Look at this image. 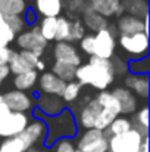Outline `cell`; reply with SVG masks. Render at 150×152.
Returning <instances> with one entry per match:
<instances>
[{"instance_id":"1f68e13d","label":"cell","mask_w":150,"mask_h":152,"mask_svg":"<svg viewBox=\"0 0 150 152\" xmlns=\"http://www.w3.org/2000/svg\"><path fill=\"white\" fill-rule=\"evenodd\" d=\"M87 0H63V9L66 10V18L81 16L87 7Z\"/></svg>"},{"instance_id":"c3c4849f","label":"cell","mask_w":150,"mask_h":152,"mask_svg":"<svg viewBox=\"0 0 150 152\" xmlns=\"http://www.w3.org/2000/svg\"><path fill=\"white\" fill-rule=\"evenodd\" d=\"M0 140H1V139H0Z\"/></svg>"},{"instance_id":"d4e9b609","label":"cell","mask_w":150,"mask_h":152,"mask_svg":"<svg viewBox=\"0 0 150 152\" xmlns=\"http://www.w3.org/2000/svg\"><path fill=\"white\" fill-rule=\"evenodd\" d=\"M28 6L30 4L25 0H0V13L24 16Z\"/></svg>"},{"instance_id":"ffe728a7","label":"cell","mask_w":150,"mask_h":152,"mask_svg":"<svg viewBox=\"0 0 150 152\" xmlns=\"http://www.w3.org/2000/svg\"><path fill=\"white\" fill-rule=\"evenodd\" d=\"M80 18H81V21H83L86 30H88L91 34H96V33H99L101 30H106V28L110 25L109 19L100 16L99 13H96L94 10H91L88 6L86 7V10L83 12V15H81Z\"/></svg>"},{"instance_id":"5bb4252c","label":"cell","mask_w":150,"mask_h":152,"mask_svg":"<svg viewBox=\"0 0 150 152\" xmlns=\"http://www.w3.org/2000/svg\"><path fill=\"white\" fill-rule=\"evenodd\" d=\"M53 58H54V62H62L75 68H78L83 64L81 53L72 43H68V42H59L53 46Z\"/></svg>"},{"instance_id":"8d00e7d4","label":"cell","mask_w":150,"mask_h":152,"mask_svg":"<svg viewBox=\"0 0 150 152\" xmlns=\"http://www.w3.org/2000/svg\"><path fill=\"white\" fill-rule=\"evenodd\" d=\"M110 64H112V68H113L115 77H116V75H127V74H128L127 61H124L121 56L113 55V56L110 58Z\"/></svg>"},{"instance_id":"277c9868","label":"cell","mask_w":150,"mask_h":152,"mask_svg":"<svg viewBox=\"0 0 150 152\" xmlns=\"http://www.w3.org/2000/svg\"><path fill=\"white\" fill-rule=\"evenodd\" d=\"M116 45L128 55V59H138L149 55V36L137 33L133 36H118Z\"/></svg>"},{"instance_id":"7c38bea8","label":"cell","mask_w":150,"mask_h":152,"mask_svg":"<svg viewBox=\"0 0 150 152\" xmlns=\"http://www.w3.org/2000/svg\"><path fill=\"white\" fill-rule=\"evenodd\" d=\"M40 59L41 58H38L37 55H34V53H31L28 50H15L12 58H10V61H9V64H7V66H9L10 74L19 75L22 72L36 69Z\"/></svg>"},{"instance_id":"f546056e","label":"cell","mask_w":150,"mask_h":152,"mask_svg":"<svg viewBox=\"0 0 150 152\" xmlns=\"http://www.w3.org/2000/svg\"><path fill=\"white\" fill-rule=\"evenodd\" d=\"M75 66L62 64V62H53L51 65V74H54L57 78H60L63 83H69L72 80H75Z\"/></svg>"},{"instance_id":"4316f807","label":"cell","mask_w":150,"mask_h":152,"mask_svg":"<svg viewBox=\"0 0 150 152\" xmlns=\"http://www.w3.org/2000/svg\"><path fill=\"white\" fill-rule=\"evenodd\" d=\"M128 74L133 75H149L150 74V58L149 55L138 59H128L127 61Z\"/></svg>"},{"instance_id":"e575fe53","label":"cell","mask_w":150,"mask_h":152,"mask_svg":"<svg viewBox=\"0 0 150 152\" xmlns=\"http://www.w3.org/2000/svg\"><path fill=\"white\" fill-rule=\"evenodd\" d=\"M51 152H75V142L72 139H59L51 146Z\"/></svg>"},{"instance_id":"ab89813d","label":"cell","mask_w":150,"mask_h":152,"mask_svg":"<svg viewBox=\"0 0 150 152\" xmlns=\"http://www.w3.org/2000/svg\"><path fill=\"white\" fill-rule=\"evenodd\" d=\"M9 75H10L9 66H7V65H1V66H0V89H1V86L4 84V81L9 78Z\"/></svg>"},{"instance_id":"603a6c76","label":"cell","mask_w":150,"mask_h":152,"mask_svg":"<svg viewBox=\"0 0 150 152\" xmlns=\"http://www.w3.org/2000/svg\"><path fill=\"white\" fill-rule=\"evenodd\" d=\"M38 72L36 69L22 72L19 75H13V87L15 90H21V92H28L33 90L37 86V80H38Z\"/></svg>"},{"instance_id":"8992f818","label":"cell","mask_w":150,"mask_h":152,"mask_svg":"<svg viewBox=\"0 0 150 152\" xmlns=\"http://www.w3.org/2000/svg\"><path fill=\"white\" fill-rule=\"evenodd\" d=\"M116 39H118V33H116L115 24H110L106 30L96 33L94 34V53H93V56L110 61V58L115 55L116 46H118Z\"/></svg>"},{"instance_id":"7a4b0ae2","label":"cell","mask_w":150,"mask_h":152,"mask_svg":"<svg viewBox=\"0 0 150 152\" xmlns=\"http://www.w3.org/2000/svg\"><path fill=\"white\" fill-rule=\"evenodd\" d=\"M33 118L41 120L46 124L47 134L43 143L44 148H50L59 139H74L78 134V126L75 121V115L69 108H65L60 114L54 117H43L36 108L33 109Z\"/></svg>"},{"instance_id":"7dc6e473","label":"cell","mask_w":150,"mask_h":152,"mask_svg":"<svg viewBox=\"0 0 150 152\" xmlns=\"http://www.w3.org/2000/svg\"><path fill=\"white\" fill-rule=\"evenodd\" d=\"M118 1H121V0H118Z\"/></svg>"},{"instance_id":"9a60e30c","label":"cell","mask_w":150,"mask_h":152,"mask_svg":"<svg viewBox=\"0 0 150 152\" xmlns=\"http://www.w3.org/2000/svg\"><path fill=\"white\" fill-rule=\"evenodd\" d=\"M65 84L60 78H57L50 71H44L38 75L37 80V93L38 95H49V96H57L60 98Z\"/></svg>"},{"instance_id":"5b68a950","label":"cell","mask_w":150,"mask_h":152,"mask_svg":"<svg viewBox=\"0 0 150 152\" xmlns=\"http://www.w3.org/2000/svg\"><path fill=\"white\" fill-rule=\"evenodd\" d=\"M13 42L16 43V46L21 50H28L31 53H34V55H37L38 58H41L44 55V52L47 49V45H49L41 37L37 25H33L28 30H24L22 33H19L15 37Z\"/></svg>"},{"instance_id":"2e32d148","label":"cell","mask_w":150,"mask_h":152,"mask_svg":"<svg viewBox=\"0 0 150 152\" xmlns=\"http://www.w3.org/2000/svg\"><path fill=\"white\" fill-rule=\"evenodd\" d=\"M34 105H36L34 108L43 117H54L66 108V105L62 102L60 98L49 96V95H38V93H37V98H34Z\"/></svg>"},{"instance_id":"484cf974","label":"cell","mask_w":150,"mask_h":152,"mask_svg":"<svg viewBox=\"0 0 150 152\" xmlns=\"http://www.w3.org/2000/svg\"><path fill=\"white\" fill-rule=\"evenodd\" d=\"M133 123V129L137 130L138 133H141L143 136H149V106L143 105L141 108L137 109V112L134 114V120H131Z\"/></svg>"},{"instance_id":"d590c367","label":"cell","mask_w":150,"mask_h":152,"mask_svg":"<svg viewBox=\"0 0 150 152\" xmlns=\"http://www.w3.org/2000/svg\"><path fill=\"white\" fill-rule=\"evenodd\" d=\"M78 43H80V49L84 55H87L88 58L93 56V53H94V34L87 33Z\"/></svg>"},{"instance_id":"b9f144b4","label":"cell","mask_w":150,"mask_h":152,"mask_svg":"<svg viewBox=\"0 0 150 152\" xmlns=\"http://www.w3.org/2000/svg\"><path fill=\"white\" fill-rule=\"evenodd\" d=\"M10 45V40L0 31V48H6V46H9Z\"/></svg>"},{"instance_id":"9c48e42d","label":"cell","mask_w":150,"mask_h":152,"mask_svg":"<svg viewBox=\"0 0 150 152\" xmlns=\"http://www.w3.org/2000/svg\"><path fill=\"white\" fill-rule=\"evenodd\" d=\"M31 117L24 112H9L0 123V139L15 137L22 133L30 124Z\"/></svg>"},{"instance_id":"30bf717a","label":"cell","mask_w":150,"mask_h":152,"mask_svg":"<svg viewBox=\"0 0 150 152\" xmlns=\"http://www.w3.org/2000/svg\"><path fill=\"white\" fill-rule=\"evenodd\" d=\"M103 106L100 105V102L96 99V96L86 99V102L80 106V112L78 115H75V121L78 129H84V130H90L94 129V124L99 118L100 112H101Z\"/></svg>"},{"instance_id":"d6a6232c","label":"cell","mask_w":150,"mask_h":152,"mask_svg":"<svg viewBox=\"0 0 150 152\" xmlns=\"http://www.w3.org/2000/svg\"><path fill=\"white\" fill-rule=\"evenodd\" d=\"M71 19V34H69V42L68 43H78L86 34H87V30L81 21L80 16H75V18H69Z\"/></svg>"},{"instance_id":"cb8c5ba5","label":"cell","mask_w":150,"mask_h":152,"mask_svg":"<svg viewBox=\"0 0 150 152\" xmlns=\"http://www.w3.org/2000/svg\"><path fill=\"white\" fill-rule=\"evenodd\" d=\"M131 129H133L131 120H130L128 117L119 115V117H116V118L110 123V126H109L103 133H104V136L109 139V137H112V136H121V134L130 132Z\"/></svg>"},{"instance_id":"4dcf8cb0","label":"cell","mask_w":150,"mask_h":152,"mask_svg":"<svg viewBox=\"0 0 150 152\" xmlns=\"http://www.w3.org/2000/svg\"><path fill=\"white\" fill-rule=\"evenodd\" d=\"M69 34H71V19L66 18L65 15H60L56 18V36L54 42H69Z\"/></svg>"},{"instance_id":"ac0fdd59","label":"cell","mask_w":150,"mask_h":152,"mask_svg":"<svg viewBox=\"0 0 150 152\" xmlns=\"http://www.w3.org/2000/svg\"><path fill=\"white\" fill-rule=\"evenodd\" d=\"M124 87L128 89L137 99L147 101L150 93L149 75H133L127 74L124 78Z\"/></svg>"},{"instance_id":"7bdbcfd3","label":"cell","mask_w":150,"mask_h":152,"mask_svg":"<svg viewBox=\"0 0 150 152\" xmlns=\"http://www.w3.org/2000/svg\"><path fill=\"white\" fill-rule=\"evenodd\" d=\"M140 152H149V137H146V139H144L143 146H141V151Z\"/></svg>"},{"instance_id":"f6af8a7d","label":"cell","mask_w":150,"mask_h":152,"mask_svg":"<svg viewBox=\"0 0 150 152\" xmlns=\"http://www.w3.org/2000/svg\"><path fill=\"white\" fill-rule=\"evenodd\" d=\"M25 1H27V3H28V1H34V0H25Z\"/></svg>"},{"instance_id":"7402d4cb","label":"cell","mask_w":150,"mask_h":152,"mask_svg":"<svg viewBox=\"0 0 150 152\" xmlns=\"http://www.w3.org/2000/svg\"><path fill=\"white\" fill-rule=\"evenodd\" d=\"M121 6L125 15L138 19L149 16V0H121Z\"/></svg>"},{"instance_id":"8fae6325","label":"cell","mask_w":150,"mask_h":152,"mask_svg":"<svg viewBox=\"0 0 150 152\" xmlns=\"http://www.w3.org/2000/svg\"><path fill=\"white\" fill-rule=\"evenodd\" d=\"M3 101L6 103V106L9 108V111L12 112H24L28 114L30 111L34 109V98L30 96L27 92H21V90H7L4 93H1Z\"/></svg>"},{"instance_id":"836d02e7","label":"cell","mask_w":150,"mask_h":152,"mask_svg":"<svg viewBox=\"0 0 150 152\" xmlns=\"http://www.w3.org/2000/svg\"><path fill=\"white\" fill-rule=\"evenodd\" d=\"M4 21L7 24V27L18 36L19 33H22L25 30V21L22 16H15V15H4Z\"/></svg>"},{"instance_id":"ee69618b","label":"cell","mask_w":150,"mask_h":152,"mask_svg":"<svg viewBox=\"0 0 150 152\" xmlns=\"http://www.w3.org/2000/svg\"><path fill=\"white\" fill-rule=\"evenodd\" d=\"M28 152H46V151H43L41 148H37V146H34V148L28 149Z\"/></svg>"},{"instance_id":"ba28073f","label":"cell","mask_w":150,"mask_h":152,"mask_svg":"<svg viewBox=\"0 0 150 152\" xmlns=\"http://www.w3.org/2000/svg\"><path fill=\"white\" fill-rule=\"evenodd\" d=\"M75 148L83 152H109V143L103 132L90 129L81 133L75 142Z\"/></svg>"},{"instance_id":"3957f363","label":"cell","mask_w":150,"mask_h":152,"mask_svg":"<svg viewBox=\"0 0 150 152\" xmlns=\"http://www.w3.org/2000/svg\"><path fill=\"white\" fill-rule=\"evenodd\" d=\"M47 134L46 124L41 120L33 118L27 129L15 137L0 140V152H28V149L44 143Z\"/></svg>"},{"instance_id":"74e56055","label":"cell","mask_w":150,"mask_h":152,"mask_svg":"<svg viewBox=\"0 0 150 152\" xmlns=\"http://www.w3.org/2000/svg\"><path fill=\"white\" fill-rule=\"evenodd\" d=\"M24 21H25V25L27 27H33V25H37V22H38V19H40V16L37 15V12L34 10V7L33 6H28V9H27V12L24 13Z\"/></svg>"},{"instance_id":"44dd1931","label":"cell","mask_w":150,"mask_h":152,"mask_svg":"<svg viewBox=\"0 0 150 152\" xmlns=\"http://www.w3.org/2000/svg\"><path fill=\"white\" fill-rule=\"evenodd\" d=\"M34 10L41 18H57L63 12V0H34Z\"/></svg>"},{"instance_id":"e0dca14e","label":"cell","mask_w":150,"mask_h":152,"mask_svg":"<svg viewBox=\"0 0 150 152\" xmlns=\"http://www.w3.org/2000/svg\"><path fill=\"white\" fill-rule=\"evenodd\" d=\"M110 93L113 95V98L118 101L121 106V115L128 117V115H134L138 109V99L124 86H116L110 90Z\"/></svg>"},{"instance_id":"52a82bcc","label":"cell","mask_w":150,"mask_h":152,"mask_svg":"<svg viewBox=\"0 0 150 152\" xmlns=\"http://www.w3.org/2000/svg\"><path fill=\"white\" fill-rule=\"evenodd\" d=\"M149 137V136H147ZM146 136L131 129L121 136H112L107 139L109 152H140Z\"/></svg>"},{"instance_id":"60d3db41","label":"cell","mask_w":150,"mask_h":152,"mask_svg":"<svg viewBox=\"0 0 150 152\" xmlns=\"http://www.w3.org/2000/svg\"><path fill=\"white\" fill-rule=\"evenodd\" d=\"M10 111H9V108L6 106V103L3 101V96H1V93H0V123L3 121V118L9 114Z\"/></svg>"},{"instance_id":"bcb514c9","label":"cell","mask_w":150,"mask_h":152,"mask_svg":"<svg viewBox=\"0 0 150 152\" xmlns=\"http://www.w3.org/2000/svg\"><path fill=\"white\" fill-rule=\"evenodd\" d=\"M75 152H83V151H78V149H75Z\"/></svg>"},{"instance_id":"83f0119b","label":"cell","mask_w":150,"mask_h":152,"mask_svg":"<svg viewBox=\"0 0 150 152\" xmlns=\"http://www.w3.org/2000/svg\"><path fill=\"white\" fill-rule=\"evenodd\" d=\"M81 92H83V86L77 80H72V81L65 84V89H63V92L60 95V99H62V102L65 105H71V103L78 101Z\"/></svg>"},{"instance_id":"6da1fadb","label":"cell","mask_w":150,"mask_h":152,"mask_svg":"<svg viewBox=\"0 0 150 152\" xmlns=\"http://www.w3.org/2000/svg\"><path fill=\"white\" fill-rule=\"evenodd\" d=\"M75 80L81 86L93 87L99 92L107 90L115 81V72L110 61L90 56L75 69Z\"/></svg>"},{"instance_id":"d6986e66","label":"cell","mask_w":150,"mask_h":152,"mask_svg":"<svg viewBox=\"0 0 150 152\" xmlns=\"http://www.w3.org/2000/svg\"><path fill=\"white\" fill-rule=\"evenodd\" d=\"M87 4L91 10L99 13L100 16L109 19L113 16H121L124 13L121 1L118 0H87Z\"/></svg>"},{"instance_id":"f35d334b","label":"cell","mask_w":150,"mask_h":152,"mask_svg":"<svg viewBox=\"0 0 150 152\" xmlns=\"http://www.w3.org/2000/svg\"><path fill=\"white\" fill-rule=\"evenodd\" d=\"M13 49L10 46H6V48H0V66L1 65H7L12 55H13Z\"/></svg>"},{"instance_id":"f1b7e54d","label":"cell","mask_w":150,"mask_h":152,"mask_svg":"<svg viewBox=\"0 0 150 152\" xmlns=\"http://www.w3.org/2000/svg\"><path fill=\"white\" fill-rule=\"evenodd\" d=\"M38 31L41 34V37L50 43L54 42V36H56V18H40L37 22Z\"/></svg>"},{"instance_id":"4fadbf2b","label":"cell","mask_w":150,"mask_h":152,"mask_svg":"<svg viewBox=\"0 0 150 152\" xmlns=\"http://www.w3.org/2000/svg\"><path fill=\"white\" fill-rule=\"evenodd\" d=\"M115 28L116 33H119V36H133L137 33H144L149 36V16L144 19H138L122 13L121 16H118Z\"/></svg>"}]
</instances>
